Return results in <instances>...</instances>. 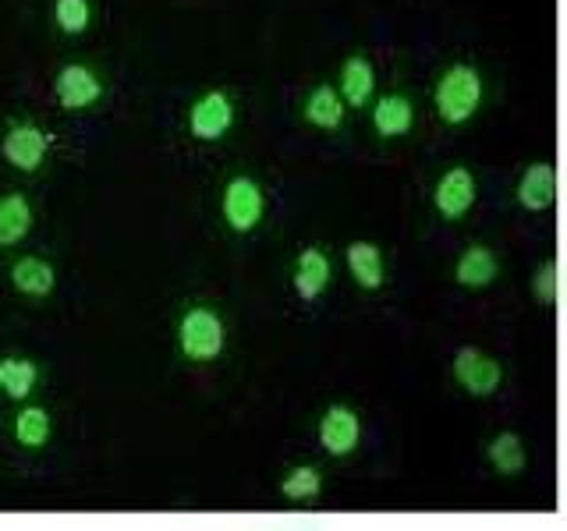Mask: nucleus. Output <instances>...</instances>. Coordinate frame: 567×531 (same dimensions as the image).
<instances>
[{
    "instance_id": "f257e3e1",
    "label": "nucleus",
    "mask_w": 567,
    "mask_h": 531,
    "mask_svg": "<svg viewBox=\"0 0 567 531\" xmlns=\"http://www.w3.org/2000/svg\"><path fill=\"white\" fill-rule=\"evenodd\" d=\"M483 96H486L483 71L465 61L443 67L433 85V106H436L440 121L451 124V128L468 124L478 114V106H483Z\"/></svg>"
},
{
    "instance_id": "f03ea898",
    "label": "nucleus",
    "mask_w": 567,
    "mask_h": 531,
    "mask_svg": "<svg viewBox=\"0 0 567 531\" xmlns=\"http://www.w3.org/2000/svg\"><path fill=\"white\" fill-rule=\"evenodd\" d=\"M177 351L192 365H209L217 362L227 347V323L217 309L209 305H188L177 319Z\"/></svg>"
},
{
    "instance_id": "7ed1b4c3",
    "label": "nucleus",
    "mask_w": 567,
    "mask_h": 531,
    "mask_svg": "<svg viewBox=\"0 0 567 531\" xmlns=\"http://www.w3.org/2000/svg\"><path fill=\"white\" fill-rule=\"evenodd\" d=\"M220 217L227 230L235 235H252L266 217V188L256 181L252 174H235L227 177L220 191Z\"/></svg>"
},
{
    "instance_id": "20e7f679",
    "label": "nucleus",
    "mask_w": 567,
    "mask_h": 531,
    "mask_svg": "<svg viewBox=\"0 0 567 531\" xmlns=\"http://www.w3.org/2000/svg\"><path fill=\"white\" fill-rule=\"evenodd\" d=\"M235 100L224 88H206L203 96H195L188 106V135L195 142H220L230 128H235Z\"/></svg>"
},
{
    "instance_id": "39448f33",
    "label": "nucleus",
    "mask_w": 567,
    "mask_h": 531,
    "mask_svg": "<svg viewBox=\"0 0 567 531\" xmlns=\"http://www.w3.org/2000/svg\"><path fill=\"white\" fill-rule=\"evenodd\" d=\"M0 156L8 159L14 170L22 174H35L43 170L47 156H50V135L47 128H40L35 121H14L11 128L0 138Z\"/></svg>"
},
{
    "instance_id": "423d86ee",
    "label": "nucleus",
    "mask_w": 567,
    "mask_h": 531,
    "mask_svg": "<svg viewBox=\"0 0 567 531\" xmlns=\"http://www.w3.org/2000/svg\"><path fill=\"white\" fill-rule=\"evenodd\" d=\"M451 372H454V383L465 389L468 397H478V400L493 397L496 389H501V383H504V365L496 362L493 354L478 351V347H461L454 354Z\"/></svg>"
},
{
    "instance_id": "0eeeda50",
    "label": "nucleus",
    "mask_w": 567,
    "mask_h": 531,
    "mask_svg": "<svg viewBox=\"0 0 567 531\" xmlns=\"http://www.w3.org/2000/svg\"><path fill=\"white\" fill-rule=\"evenodd\" d=\"M478 202V181L468 167H451L440 174V181L433 185V209L440 212L443 220L454 223V220H465L468 212Z\"/></svg>"
},
{
    "instance_id": "6e6552de",
    "label": "nucleus",
    "mask_w": 567,
    "mask_h": 531,
    "mask_svg": "<svg viewBox=\"0 0 567 531\" xmlns=\"http://www.w3.org/2000/svg\"><path fill=\"white\" fill-rule=\"evenodd\" d=\"M319 447L330 457H351L362 447V415L351 404H330L319 415Z\"/></svg>"
},
{
    "instance_id": "1a4fd4ad",
    "label": "nucleus",
    "mask_w": 567,
    "mask_h": 531,
    "mask_svg": "<svg viewBox=\"0 0 567 531\" xmlns=\"http://www.w3.org/2000/svg\"><path fill=\"white\" fill-rule=\"evenodd\" d=\"M53 100L61 103V111H89L103 100V82L89 64H64L53 79Z\"/></svg>"
},
{
    "instance_id": "9d476101",
    "label": "nucleus",
    "mask_w": 567,
    "mask_h": 531,
    "mask_svg": "<svg viewBox=\"0 0 567 531\" xmlns=\"http://www.w3.org/2000/svg\"><path fill=\"white\" fill-rule=\"evenodd\" d=\"M330 280H333V262L323 248H301L295 256L291 266V288L301 301H316L330 291Z\"/></svg>"
},
{
    "instance_id": "9b49d317",
    "label": "nucleus",
    "mask_w": 567,
    "mask_h": 531,
    "mask_svg": "<svg viewBox=\"0 0 567 531\" xmlns=\"http://www.w3.org/2000/svg\"><path fill=\"white\" fill-rule=\"evenodd\" d=\"M514 199L525 212H546L549 206L557 202V170L554 164H546V159H536V164H528L518 177V185H514Z\"/></svg>"
},
{
    "instance_id": "f8f14e48",
    "label": "nucleus",
    "mask_w": 567,
    "mask_h": 531,
    "mask_svg": "<svg viewBox=\"0 0 567 531\" xmlns=\"http://www.w3.org/2000/svg\"><path fill=\"white\" fill-rule=\"evenodd\" d=\"M337 93H341L344 106H354V111H365L377 96V67L365 58V53H351V58L341 64V79H337Z\"/></svg>"
},
{
    "instance_id": "ddd939ff",
    "label": "nucleus",
    "mask_w": 567,
    "mask_h": 531,
    "mask_svg": "<svg viewBox=\"0 0 567 531\" xmlns=\"http://www.w3.org/2000/svg\"><path fill=\"white\" fill-rule=\"evenodd\" d=\"M8 280L22 298H50L58 288V270L43 256H18L8 270Z\"/></svg>"
},
{
    "instance_id": "4468645a",
    "label": "nucleus",
    "mask_w": 567,
    "mask_h": 531,
    "mask_svg": "<svg viewBox=\"0 0 567 531\" xmlns=\"http://www.w3.org/2000/svg\"><path fill=\"white\" fill-rule=\"evenodd\" d=\"M496 277H501V259L489 244H468L454 262V283L465 291H486Z\"/></svg>"
},
{
    "instance_id": "2eb2a0df",
    "label": "nucleus",
    "mask_w": 567,
    "mask_h": 531,
    "mask_svg": "<svg viewBox=\"0 0 567 531\" xmlns=\"http://www.w3.org/2000/svg\"><path fill=\"white\" fill-rule=\"evenodd\" d=\"M369 117L380 138H404L415 124V106L404 93H383V96H372Z\"/></svg>"
},
{
    "instance_id": "dca6fc26",
    "label": "nucleus",
    "mask_w": 567,
    "mask_h": 531,
    "mask_svg": "<svg viewBox=\"0 0 567 531\" xmlns=\"http://www.w3.org/2000/svg\"><path fill=\"white\" fill-rule=\"evenodd\" d=\"M344 262H348V273L351 280L359 283L362 291H380L386 283V259H383V248L372 244V241H351L344 248Z\"/></svg>"
},
{
    "instance_id": "f3484780",
    "label": "nucleus",
    "mask_w": 567,
    "mask_h": 531,
    "mask_svg": "<svg viewBox=\"0 0 567 531\" xmlns=\"http://www.w3.org/2000/svg\"><path fill=\"white\" fill-rule=\"evenodd\" d=\"M35 209L29 202V195L8 191L0 195V248H14L32 235Z\"/></svg>"
},
{
    "instance_id": "a211bd4d",
    "label": "nucleus",
    "mask_w": 567,
    "mask_h": 531,
    "mask_svg": "<svg viewBox=\"0 0 567 531\" xmlns=\"http://www.w3.org/2000/svg\"><path fill=\"white\" fill-rule=\"evenodd\" d=\"M344 100L341 93H337L333 85H316L312 93L306 96V103H301V117H306L312 128L319 132H337L344 124Z\"/></svg>"
},
{
    "instance_id": "6ab92c4d",
    "label": "nucleus",
    "mask_w": 567,
    "mask_h": 531,
    "mask_svg": "<svg viewBox=\"0 0 567 531\" xmlns=\"http://www.w3.org/2000/svg\"><path fill=\"white\" fill-rule=\"evenodd\" d=\"M40 386V365L22 354H4L0 358V394L11 400H29Z\"/></svg>"
},
{
    "instance_id": "aec40b11",
    "label": "nucleus",
    "mask_w": 567,
    "mask_h": 531,
    "mask_svg": "<svg viewBox=\"0 0 567 531\" xmlns=\"http://www.w3.org/2000/svg\"><path fill=\"white\" fill-rule=\"evenodd\" d=\"M11 433H14V442L22 450H40L50 442V433H53V418L47 407L40 404H25L22 412L14 415V425H11Z\"/></svg>"
},
{
    "instance_id": "412c9836",
    "label": "nucleus",
    "mask_w": 567,
    "mask_h": 531,
    "mask_svg": "<svg viewBox=\"0 0 567 531\" xmlns=\"http://www.w3.org/2000/svg\"><path fill=\"white\" fill-rule=\"evenodd\" d=\"M486 460H489V468L496 475H504V478H514V475H522L525 465H528V454H525V442L518 433H501V436H493V442L486 447Z\"/></svg>"
},
{
    "instance_id": "4be33fe9",
    "label": "nucleus",
    "mask_w": 567,
    "mask_h": 531,
    "mask_svg": "<svg viewBox=\"0 0 567 531\" xmlns=\"http://www.w3.org/2000/svg\"><path fill=\"white\" fill-rule=\"evenodd\" d=\"M323 492V475L312 465H298L280 478V496L288 503H312Z\"/></svg>"
},
{
    "instance_id": "5701e85b",
    "label": "nucleus",
    "mask_w": 567,
    "mask_h": 531,
    "mask_svg": "<svg viewBox=\"0 0 567 531\" xmlns=\"http://www.w3.org/2000/svg\"><path fill=\"white\" fill-rule=\"evenodd\" d=\"M53 22L64 35H82L93 25V0H53Z\"/></svg>"
},
{
    "instance_id": "b1692460",
    "label": "nucleus",
    "mask_w": 567,
    "mask_h": 531,
    "mask_svg": "<svg viewBox=\"0 0 567 531\" xmlns=\"http://www.w3.org/2000/svg\"><path fill=\"white\" fill-rule=\"evenodd\" d=\"M557 291H560V283H557V262L554 259H543L536 266V273H532V298H536L543 309H554L557 305Z\"/></svg>"
}]
</instances>
